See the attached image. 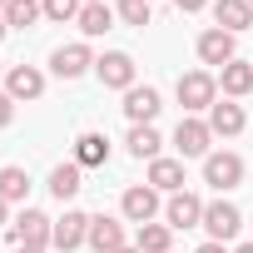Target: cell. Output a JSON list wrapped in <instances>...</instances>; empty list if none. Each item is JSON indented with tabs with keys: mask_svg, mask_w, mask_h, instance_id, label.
<instances>
[{
	"mask_svg": "<svg viewBox=\"0 0 253 253\" xmlns=\"http://www.w3.org/2000/svg\"><path fill=\"white\" fill-rule=\"evenodd\" d=\"M174 94H179L184 114H209V109L218 104V75H209V70H189V75H179Z\"/></svg>",
	"mask_w": 253,
	"mask_h": 253,
	"instance_id": "obj_1",
	"label": "cell"
},
{
	"mask_svg": "<svg viewBox=\"0 0 253 253\" xmlns=\"http://www.w3.org/2000/svg\"><path fill=\"white\" fill-rule=\"evenodd\" d=\"M50 233H55V218L40 213V209H20L5 228L10 248H50Z\"/></svg>",
	"mask_w": 253,
	"mask_h": 253,
	"instance_id": "obj_2",
	"label": "cell"
},
{
	"mask_svg": "<svg viewBox=\"0 0 253 253\" xmlns=\"http://www.w3.org/2000/svg\"><path fill=\"white\" fill-rule=\"evenodd\" d=\"M94 75H99V84L104 89H134L139 80V65H134V55H124V50H104L99 60H94Z\"/></svg>",
	"mask_w": 253,
	"mask_h": 253,
	"instance_id": "obj_3",
	"label": "cell"
},
{
	"mask_svg": "<svg viewBox=\"0 0 253 253\" xmlns=\"http://www.w3.org/2000/svg\"><path fill=\"white\" fill-rule=\"evenodd\" d=\"M213 129H209V119H199V114H184L179 119V129H174V149L184 154V159H209L213 149Z\"/></svg>",
	"mask_w": 253,
	"mask_h": 253,
	"instance_id": "obj_4",
	"label": "cell"
},
{
	"mask_svg": "<svg viewBox=\"0 0 253 253\" xmlns=\"http://www.w3.org/2000/svg\"><path fill=\"white\" fill-rule=\"evenodd\" d=\"M243 174H248V169H243V159H238L233 149H218V154H209V159H204V184H209V189H218V194L238 189V184H243Z\"/></svg>",
	"mask_w": 253,
	"mask_h": 253,
	"instance_id": "obj_5",
	"label": "cell"
},
{
	"mask_svg": "<svg viewBox=\"0 0 253 253\" xmlns=\"http://www.w3.org/2000/svg\"><path fill=\"white\" fill-rule=\"evenodd\" d=\"M238 228H243V213H238L228 199H213V204H204V233H209V243H228Z\"/></svg>",
	"mask_w": 253,
	"mask_h": 253,
	"instance_id": "obj_6",
	"label": "cell"
},
{
	"mask_svg": "<svg viewBox=\"0 0 253 253\" xmlns=\"http://www.w3.org/2000/svg\"><path fill=\"white\" fill-rule=\"evenodd\" d=\"M119 213L129 218V223H154V218H159V189L129 184V189H124V199H119Z\"/></svg>",
	"mask_w": 253,
	"mask_h": 253,
	"instance_id": "obj_7",
	"label": "cell"
},
{
	"mask_svg": "<svg viewBox=\"0 0 253 253\" xmlns=\"http://www.w3.org/2000/svg\"><path fill=\"white\" fill-rule=\"evenodd\" d=\"M164 223H169V228H204V199L189 194V189L169 194V204H164Z\"/></svg>",
	"mask_w": 253,
	"mask_h": 253,
	"instance_id": "obj_8",
	"label": "cell"
},
{
	"mask_svg": "<svg viewBox=\"0 0 253 253\" xmlns=\"http://www.w3.org/2000/svg\"><path fill=\"white\" fill-rule=\"evenodd\" d=\"M159 109H164V99H159L154 84H134V89H124V119H129V124H154Z\"/></svg>",
	"mask_w": 253,
	"mask_h": 253,
	"instance_id": "obj_9",
	"label": "cell"
},
{
	"mask_svg": "<svg viewBox=\"0 0 253 253\" xmlns=\"http://www.w3.org/2000/svg\"><path fill=\"white\" fill-rule=\"evenodd\" d=\"M5 94H10L15 104H30V99L45 94V75H40L35 65H10V70H5Z\"/></svg>",
	"mask_w": 253,
	"mask_h": 253,
	"instance_id": "obj_10",
	"label": "cell"
},
{
	"mask_svg": "<svg viewBox=\"0 0 253 253\" xmlns=\"http://www.w3.org/2000/svg\"><path fill=\"white\" fill-rule=\"evenodd\" d=\"M84 238H89V213H80V209H65V218H55L50 248H60V253H75Z\"/></svg>",
	"mask_w": 253,
	"mask_h": 253,
	"instance_id": "obj_11",
	"label": "cell"
},
{
	"mask_svg": "<svg viewBox=\"0 0 253 253\" xmlns=\"http://www.w3.org/2000/svg\"><path fill=\"white\" fill-rule=\"evenodd\" d=\"M50 70H55L60 80H80L84 70H94V55H89L84 40H75V45H60V50L50 55Z\"/></svg>",
	"mask_w": 253,
	"mask_h": 253,
	"instance_id": "obj_12",
	"label": "cell"
},
{
	"mask_svg": "<svg viewBox=\"0 0 253 253\" xmlns=\"http://www.w3.org/2000/svg\"><path fill=\"white\" fill-rule=\"evenodd\" d=\"M209 129H213V139H233V134H243V129H248L243 104H238V99H218V104L209 109Z\"/></svg>",
	"mask_w": 253,
	"mask_h": 253,
	"instance_id": "obj_13",
	"label": "cell"
},
{
	"mask_svg": "<svg viewBox=\"0 0 253 253\" xmlns=\"http://www.w3.org/2000/svg\"><path fill=\"white\" fill-rule=\"evenodd\" d=\"M199 60H204V65H218V70L233 65V60H238V55H233V35L218 30V25H209V30L199 35Z\"/></svg>",
	"mask_w": 253,
	"mask_h": 253,
	"instance_id": "obj_14",
	"label": "cell"
},
{
	"mask_svg": "<svg viewBox=\"0 0 253 253\" xmlns=\"http://www.w3.org/2000/svg\"><path fill=\"white\" fill-rule=\"evenodd\" d=\"M94 253H114V248H124V223L114 218V213H94L89 218V238H84Z\"/></svg>",
	"mask_w": 253,
	"mask_h": 253,
	"instance_id": "obj_15",
	"label": "cell"
},
{
	"mask_svg": "<svg viewBox=\"0 0 253 253\" xmlns=\"http://www.w3.org/2000/svg\"><path fill=\"white\" fill-rule=\"evenodd\" d=\"M144 184L159 189V194H179V189H184V159H164V154H159V159L149 164Z\"/></svg>",
	"mask_w": 253,
	"mask_h": 253,
	"instance_id": "obj_16",
	"label": "cell"
},
{
	"mask_svg": "<svg viewBox=\"0 0 253 253\" xmlns=\"http://www.w3.org/2000/svg\"><path fill=\"white\" fill-rule=\"evenodd\" d=\"M213 20H218V30H228V35L253 30V5H248V0H213Z\"/></svg>",
	"mask_w": 253,
	"mask_h": 253,
	"instance_id": "obj_17",
	"label": "cell"
},
{
	"mask_svg": "<svg viewBox=\"0 0 253 253\" xmlns=\"http://www.w3.org/2000/svg\"><path fill=\"white\" fill-rule=\"evenodd\" d=\"M218 89H223V99H243V94H253V65H248V60H233V65H223V75H218Z\"/></svg>",
	"mask_w": 253,
	"mask_h": 253,
	"instance_id": "obj_18",
	"label": "cell"
},
{
	"mask_svg": "<svg viewBox=\"0 0 253 253\" xmlns=\"http://www.w3.org/2000/svg\"><path fill=\"white\" fill-rule=\"evenodd\" d=\"M75 164L80 169H104L109 164V139L104 134H80L75 139Z\"/></svg>",
	"mask_w": 253,
	"mask_h": 253,
	"instance_id": "obj_19",
	"label": "cell"
},
{
	"mask_svg": "<svg viewBox=\"0 0 253 253\" xmlns=\"http://www.w3.org/2000/svg\"><path fill=\"white\" fill-rule=\"evenodd\" d=\"M134 248H139V253H174V228H169V223H139Z\"/></svg>",
	"mask_w": 253,
	"mask_h": 253,
	"instance_id": "obj_20",
	"label": "cell"
},
{
	"mask_svg": "<svg viewBox=\"0 0 253 253\" xmlns=\"http://www.w3.org/2000/svg\"><path fill=\"white\" fill-rule=\"evenodd\" d=\"M124 144H129V154H134V159H149V164H154L164 139H159L154 124H129V139H124Z\"/></svg>",
	"mask_w": 253,
	"mask_h": 253,
	"instance_id": "obj_21",
	"label": "cell"
},
{
	"mask_svg": "<svg viewBox=\"0 0 253 253\" xmlns=\"http://www.w3.org/2000/svg\"><path fill=\"white\" fill-rule=\"evenodd\" d=\"M80 189H84V179H80V164H75V159H70V164H55V169H50V194H55L60 204H65V199H75Z\"/></svg>",
	"mask_w": 253,
	"mask_h": 253,
	"instance_id": "obj_22",
	"label": "cell"
},
{
	"mask_svg": "<svg viewBox=\"0 0 253 253\" xmlns=\"http://www.w3.org/2000/svg\"><path fill=\"white\" fill-rule=\"evenodd\" d=\"M75 25H80L89 40H99L104 30H114V10L104 5V0H94V5H84V10H80V20H75Z\"/></svg>",
	"mask_w": 253,
	"mask_h": 253,
	"instance_id": "obj_23",
	"label": "cell"
},
{
	"mask_svg": "<svg viewBox=\"0 0 253 253\" xmlns=\"http://www.w3.org/2000/svg\"><path fill=\"white\" fill-rule=\"evenodd\" d=\"M25 194H30V174L20 164H5L0 169V199L5 204H25Z\"/></svg>",
	"mask_w": 253,
	"mask_h": 253,
	"instance_id": "obj_24",
	"label": "cell"
},
{
	"mask_svg": "<svg viewBox=\"0 0 253 253\" xmlns=\"http://www.w3.org/2000/svg\"><path fill=\"white\" fill-rule=\"evenodd\" d=\"M0 15H5V25H10V30H30V25L45 15V5H40V0H10Z\"/></svg>",
	"mask_w": 253,
	"mask_h": 253,
	"instance_id": "obj_25",
	"label": "cell"
},
{
	"mask_svg": "<svg viewBox=\"0 0 253 253\" xmlns=\"http://www.w3.org/2000/svg\"><path fill=\"white\" fill-rule=\"evenodd\" d=\"M114 15H119L124 25H139V30H144L149 15H154V0H119V10H114Z\"/></svg>",
	"mask_w": 253,
	"mask_h": 253,
	"instance_id": "obj_26",
	"label": "cell"
},
{
	"mask_svg": "<svg viewBox=\"0 0 253 253\" xmlns=\"http://www.w3.org/2000/svg\"><path fill=\"white\" fill-rule=\"evenodd\" d=\"M45 5V20H80V10H84V0H40Z\"/></svg>",
	"mask_w": 253,
	"mask_h": 253,
	"instance_id": "obj_27",
	"label": "cell"
},
{
	"mask_svg": "<svg viewBox=\"0 0 253 253\" xmlns=\"http://www.w3.org/2000/svg\"><path fill=\"white\" fill-rule=\"evenodd\" d=\"M10 119H15V99H10L5 89H0V129H5V124H10Z\"/></svg>",
	"mask_w": 253,
	"mask_h": 253,
	"instance_id": "obj_28",
	"label": "cell"
},
{
	"mask_svg": "<svg viewBox=\"0 0 253 253\" xmlns=\"http://www.w3.org/2000/svg\"><path fill=\"white\" fill-rule=\"evenodd\" d=\"M174 5H179V10H184V15H199V10H204V5H209V0H174Z\"/></svg>",
	"mask_w": 253,
	"mask_h": 253,
	"instance_id": "obj_29",
	"label": "cell"
},
{
	"mask_svg": "<svg viewBox=\"0 0 253 253\" xmlns=\"http://www.w3.org/2000/svg\"><path fill=\"white\" fill-rule=\"evenodd\" d=\"M0 228H10V204L0 199Z\"/></svg>",
	"mask_w": 253,
	"mask_h": 253,
	"instance_id": "obj_30",
	"label": "cell"
},
{
	"mask_svg": "<svg viewBox=\"0 0 253 253\" xmlns=\"http://www.w3.org/2000/svg\"><path fill=\"white\" fill-rule=\"evenodd\" d=\"M199 253H228V243H204Z\"/></svg>",
	"mask_w": 253,
	"mask_h": 253,
	"instance_id": "obj_31",
	"label": "cell"
},
{
	"mask_svg": "<svg viewBox=\"0 0 253 253\" xmlns=\"http://www.w3.org/2000/svg\"><path fill=\"white\" fill-rule=\"evenodd\" d=\"M233 253H253V238H248V243H238V248H233Z\"/></svg>",
	"mask_w": 253,
	"mask_h": 253,
	"instance_id": "obj_32",
	"label": "cell"
},
{
	"mask_svg": "<svg viewBox=\"0 0 253 253\" xmlns=\"http://www.w3.org/2000/svg\"><path fill=\"white\" fill-rule=\"evenodd\" d=\"M114 253H139V248H134V243H124V248H114Z\"/></svg>",
	"mask_w": 253,
	"mask_h": 253,
	"instance_id": "obj_33",
	"label": "cell"
},
{
	"mask_svg": "<svg viewBox=\"0 0 253 253\" xmlns=\"http://www.w3.org/2000/svg\"><path fill=\"white\" fill-rule=\"evenodd\" d=\"M5 30H10V25H5V15H0V40H5Z\"/></svg>",
	"mask_w": 253,
	"mask_h": 253,
	"instance_id": "obj_34",
	"label": "cell"
},
{
	"mask_svg": "<svg viewBox=\"0 0 253 253\" xmlns=\"http://www.w3.org/2000/svg\"><path fill=\"white\" fill-rule=\"evenodd\" d=\"M15 253H45V248H15Z\"/></svg>",
	"mask_w": 253,
	"mask_h": 253,
	"instance_id": "obj_35",
	"label": "cell"
},
{
	"mask_svg": "<svg viewBox=\"0 0 253 253\" xmlns=\"http://www.w3.org/2000/svg\"><path fill=\"white\" fill-rule=\"evenodd\" d=\"M5 5H10V0H0V10H5Z\"/></svg>",
	"mask_w": 253,
	"mask_h": 253,
	"instance_id": "obj_36",
	"label": "cell"
},
{
	"mask_svg": "<svg viewBox=\"0 0 253 253\" xmlns=\"http://www.w3.org/2000/svg\"><path fill=\"white\" fill-rule=\"evenodd\" d=\"M84 5H94V0H84Z\"/></svg>",
	"mask_w": 253,
	"mask_h": 253,
	"instance_id": "obj_37",
	"label": "cell"
},
{
	"mask_svg": "<svg viewBox=\"0 0 253 253\" xmlns=\"http://www.w3.org/2000/svg\"><path fill=\"white\" fill-rule=\"evenodd\" d=\"M0 75H5V65H0Z\"/></svg>",
	"mask_w": 253,
	"mask_h": 253,
	"instance_id": "obj_38",
	"label": "cell"
},
{
	"mask_svg": "<svg viewBox=\"0 0 253 253\" xmlns=\"http://www.w3.org/2000/svg\"><path fill=\"white\" fill-rule=\"evenodd\" d=\"M248 228H253V218H248Z\"/></svg>",
	"mask_w": 253,
	"mask_h": 253,
	"instance_id": "obj_39",
	"label": "cell"
},
{
	"mask_svg": "<svg viewBox=\"0 0 253 253\" xmlns=\"http://www.w3.org/2000/svg\"><path fill=\"white\" fill-rule=\"evenodd\" d=\"M248 5H253V0H248Z\"/></svg>",
	"mask_w": 253,
	"mask_h": 253,
	"instance_id": "obj_40",
	"label": "cell"
}]
</instances>
